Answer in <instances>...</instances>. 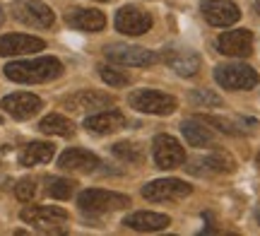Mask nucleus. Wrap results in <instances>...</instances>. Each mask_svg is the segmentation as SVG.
<instances>
[{
	"instance_id": "1",
	"label": "nucleus",
	"mask_w": 260,
	"mask_h": 236,
	"mask_svg": "<svg viewBox=\"0 0 260 236\" xmlns=\"http://www.w3.org/2000/svg\"><path fill=\"white\" fill-rule=\"evenodd\" d=\"M63 75V63L53 56L34 58V60H15L5 65V77L22 85H39Z\"/></svg>"
},
{
	"instance_id": "2",
	"label": "nucleus",
	"mask_w": 260,
	"mask_h": 236,
	"mask_svg": "<svg viewBox=\"0 0 260 236\" xmlns=\"http://www.w3.org/2000/svg\"><path fill=\"white\" fill-rule=\"evenodd\" d=\"M77 205L87 215H106V212H116L130 205V198L123 193H113V190H102V188H89L82 190Z\"/></svg>"
},
{
	"instance_id": "3",
	"label": "nucleus",
	"mask_w": 260,
	"mask_h": 236,
	"mask_svg": "<svg viewBox=\"0 0 260 236\" xmlns=\"http://www.w3.org/2000/svg\"><path fill=\"white\" fill-rule=\"evenodd\" d=\"M214 80L217 85L232 92H246L260 82V75L246 63H229V65H217L214 68Z\"/></svg>"
},
{
	"instance_id": "4",
	"label": "nucleus",
	"mask_w": 260,
	"mask_h": 236,
	"mask_svg": "<svg viewBox=\"0 0 260 236\" xmlns=\"http://www.w3.org/2000/svg\"><path fill=\"white\" fill-rule=\"evenodd\" d=\"M130 106L140 114L169 116L176 111L178 102L171 94H164V92H157V89H135L130 94Z\"/></svg>"
},
{
	"instance_id": "5",
	"label": "nucleus",
	"mask_w": 260,
	"mask_h": 236,
	"mask_svg": "<svg viewBox=\"0 0 260 236\" xmlns=\"http://www.w3.org/2000/svg\"><path fill=\"white\" fill-rule=\"evenodd\" d=\"M12 17L34 29H48L56 22L53 10L44 5L41 0H15L12 3Z\"/></svg>"
},
{
	"instance_id": "6",
	"label": "nucleus",
	"mask_w": 260,
	"mask_h": 236,
	"mask_svg": "<svg viewBox=\"0 0 260 236\" xmlns=\"http://www.w3.org/2000/svg\"><path fill=\"white\" fill-rule=\"evenodd\" d=\"M106 58L111 63L118 65H128V68H147L157 60V53L142 46H128V44H111V46L104 48Z\"/></svg>"
},
{
	"instance_id": "7",
	"label": "nucleus",
	"mask_w": 260,
	"mask_h": 236,
	"mask_svg": "<svg viewBox=\"0 0 260 236\" xmlns=\"http://www.w3.org/2000/svg\"><path fill=\"white\" fill-rule=\"evenodd\" d=\"M193 193V186L181 179H157L149 181L142 188V195L152 203H167V200H181Z\"/></svg>"
},
{
	"instance_id": "8",
	"label": "nucleus",
	"mask_w": 260,
	"mask_h": 236,
	"mask_svg": "<svg viewBox=\"0 0 260 236\" xmlns=\"http://www.w3.org/2000/svg\"><path fill=\"white\" fill-rule=\"evenodd\" d=\"M116 29L125 37H142L152 29V15L138 5H125L116 12Z\"/></svg>"
},
{
	"instance_id": "9",
	"label": "nucleus",
	"mask_w": 260,
	"mask_h": 236,
	"mask_svg": "<svg viewBox=\"0 0 260 236\" xmlns=\"http://www.w3.org/2000/svg\"><path fill=\"white\" fill-rule=\"evenodd\" d=\"M152 147H154V161L159 169H178L186 164V150L174 135H157Z\"/></svg>"
},
{
	"instance_id": "10",
	"label": "nucleus",
	"mask_w": 260,
	"mask_h": 236,
	"mask_svg": "<svg viewBox=\"0 0 260 236\" xmlns=\"http://www.w3.org/2000/svg\"><path fill=\"white\" fill-rule=\"evenodd\" d=\"M236 169V161L229 152L224 150H214L205 157H198V159L190 161L188 171L195 174V176H217V174H232Z\"/></svg>"
},
{
	"instance_id": "11",
	"label": "nucleus",
	"mask_w": 260,
	"mask_h": 236,
	"mask_svg": "<svg viewBox=\"0 0 260 236\" xmlns=\"http://www.w3.org/2000/svg\"><path fill=\"white\" fill-rule=\"evenodd\" d=\"M200 10L205 22L212 27H232L241 17V10L234 0H205Z\"/></svg>"
},
{
	"instance_id": "12",
	"label": "nucleus",
	"mask_w": 260,
	"mask_h": 236,
	"mask_svg": "<svg viewBox=\"0 0 260 236\" xmlns=\"http://www.w3.org/2000/svg\"><path fill=\"white\" fill-rule=\"evenodd\" d=\"M109 106H113V96L106 94V92H96V89H80V92L63 99V109L73 111V114L94 111V109H109Z\"/></svg>"
},
{
	"instance_id": "13",
	"label": "nucleus",
	"mask_w": 260,
	"mask_h": 236,
	"mask_svg": "<svg viewBox=\"0 0 260 236\" xmlns=\"http://www.w3.org/2000/svg\"><path fill=\"white\" fill-rule=\"evenodd\" d=\"M19 217H22V222L34 224L37 229H53L68 222V212L63 208H56V205H31V208L22 210Z\"/></svg>"
},
{
	"instance_id": "14",
	"label": "nucleus",
	"mask_w": 260,
	"mask_h": 236,
	"mask_svg": "<svg viewBox=\"0 0 260 236\" xmlns=\"http://www.w3.org/2000/svg\"><path fill=\"white\" fill-rule=\"evenodd\" d=\"M217 51L222 56L248 58L253 53V34L248 29H232L217 39Z\"/></svg>"
},
{
	"instance_id": "15",
	"label": "nucleus",
	"mask_w": 260,
	"mask_h": 236,
	"mask_svg": "<svg viewBox=\"0 0 260 236\" xmlns=\"http://www.w3.org/2000/svg\"><path fill=\"white\" fill-rule=\"evenodd\" d=\"M0 106L8 111L12 118H17V121H27L31 116L39 114V109H41V99L37 94H29V92H17V94H10L5 96Z\"/></svg>"
},
{
	"instance_id": "16",
	"label": "nucleus",
	"mask_w": 260,
	"mask_h": 236,
	"mask_svg": "<svg viewBox=\"0 0 260 236\" xmlns=\"http://www.w3.org/2000/svg\"><path fill=\"white\" fill-rule=\"evenodd\" d=\"M46 44L44 39L27 37V34H5L0 37V56H27V53H37L44 51Z\"/></svg>"
},
{
	"instance_id": "17",
	"label": "nucleus",
	"mask_w": 260,
	"mask_h": 236,
	"mask_svg": "<svg viewBox=\"0 0 260 236\" xmlns=\"http://www.w3.org/2000/svg\"><path fill=\"white\" fill-rule=\"evenodd\" d=\"M164 63L171 65L181 77H195L200 70V56L195 51H186V48H164Z\"/></svg>"
},
{
	"instance_id": "18",
	"label": "nucleus",
	"mask_w": 260,
	"mask_h": 236,
	"mask_svg": "<svg viewBox=\"0 0 260 236\" xmlns=\"http://www.w3.org/2000/svg\"><path fill=\"white\" fill-rule=\"evenodd\" d=\"M58 166L65 171H77V174H92L99 166V157L92 154L87 150H80V147H73V150H65L58 159Z\"/></svg>"
},
{
	"instance_id": "19",
	"label": "nucleus",
	"mask_w": 260,
	"mask_h": 236,
	"mask_svg": "<svg viewBox=\"0 0 260 236\" xmlns=\"http://www.w3.org/2000/svg\"><path fill=\"white\" fill-rule=\"evenodd\" d=\"M65 22L70 24L73 29H80V31H102L106 27V17H104V12L99 10H92V8H75L70 10L68 15H65Z\"/></svg>"
},
{
	"instance_id": "20",
	"label": "nucleus",
	"mask_w": 260,
	"mask_h": 236,
	"mask_svg": "<svg viewBox=\"0 0 260 236\" xmlns=\"http://www.w3.org/2000/svg\"><path fill=\"white\" fill-rule=\"evenodd\" d=\"M125 125V116L121 111H102V114H94L84 118V128L89 132L96 135H109V132L121 130Z\"/></svg>"
},
{
	"instance_id": "21",
	"label": "nucleus",
	"mask_w": 260,
	"mask_h": 236,
	"mask_svg": "<svg viewBox=\"0 0 260 236\" xmlns=\"http://www.w3.org/2000/svg\"><path fill=\"white\" fill-rule=\"evenodd\" d=\"M123 224L128 229H135V231H161L171 224V219L167 215H159V212H133L123 219Z\"/></svg>"
},
{
	"instance_id": "22",
	"label": "nucleus",
	"mask_w": 260,
	"mask_h": 236,
	"mask_svg": "<svg viewBox=\"0 0 260 236\" xmlns=\"http://www.w3.org/2000/svg\"><path fill=\"white\" fill-rule=\"evenodd\" d=\"M181 130L186 135V142L190 147H205L212 142V130L207 128V123H203L200 118H188L183 121Z\"/></svg>"
},
{
	"instance_id": "23",
	"label": "nucleus",
	"mask_w": 260,
	"mask_h": 236,
	"mask_svg": "<svg viewBox=\"0 0 260 236\" xmlns=\"http://www.w3.org/2000/svg\"><path fill=\"white\" fill-rule=\"evenodd\" d=\"M53 152L56 147L51 142H29L24 152H22V166H37V164H46V161L53 159Z\"/></svg>"
},
{
	"instance_id": "24",
	"label": "nucleus",
	"mask_w": 260,
	"mask_h": 236,
	"mask_svg": "<svg viewBox=\"0 0 260 236\" xmlns=\"http://www.w3.org/2000/svg\"><path fill=\"white\" fill-rule=\"evenodd\" d=\"M39 130L48 132V135H58V138H73L75 135V123L60 114H51L39 123Z\"/></svg>"
},
{
	"instance_id": "25",
	"label": "nucleus",
	"mask_w": 260,
	"mask_h": 236,
	"mask_svg": "<svg viewBox=\"0 0 260 236\" xmlns=\"http://www.w3.org/2000/svg\"><path fill=\"white\" fill-rule=\"evenodd\" d=\"M75 186H77L75 181H70V179H58V176H53V179H48L46 193L51 195V198H56V200H68L75 193Z\"/></svg>"
},
{
	"instance_id": "26",
	"label": "nucleus",
	"mask_w": 260,
	"mask_h": 236,
	"mask_svg": "<svg viewBox=\"0 0 260 236\" xmlns=\"http://www.w3.org/2000/svg\"><path fill=\"white\" fill-rule=\"evenodd\" d=\"M111 152L118 157V159L128 161V164H138L142 161V150H140L135 142H116L111 147Z\"/></svg>"
},
{
	"instance_id": "27",
	"label": "nucleus",
	"mask_w": 260,
	"mask_h": 236,
	"mask_svg": "<svg viewBox=\"0 0 260 236\" xmlns=\"http://www.w3.org/2000/svg\"><path fill=\"white\" fill-rule=\"evenodd\" d=\"M203 123H207V125H214L217 130L226 132V135H243V130L239 128V123L229 121V118H222V116H198Z\"/></svg>"
},
{
	"instance_id": "28",
	"label": "nucleus",
	"mask_w": 260,
	"mask_h": 236,
	"mask_svg": "<svg viewBox=\"0 0 260 236\" xmlns=\"http://www.w3.org/2000/svg\"><path fill=\"white\" fill-rule=\"evenodd\" d=\"M99 77L111 87H125L130 82V77L125 73H121V70H116L111 65H99Z\"/></svg>"
},
{
	"instance_id": "29",
	"label": "nucleus",
	"mask_w": 260,
	"mask_h": 236,
	"mask_svg": "<svg viewBox=\"0 0 260 236\" xmlns=\"http://www.w3.org/2000/svg\"><path fill=\"white\" fill-rule=\"evenodd\" d=\"M193 104L198 106H222V96L219 94H214V92H210V89H195L193 92Z\"/></svg>"
},
{
	"instance_id": "30",
	"label": "nucleus",
	"mask_w": 260,
	"mask_h": 236,
	"mask_svg": "<svg viewBox=\"0 0 260 236\" xmlns=\"http://www.w3.org/2000/svg\"><path fill=\"white\" fill-rule=\"evenodd\" d=\"M15 195H17V200H22V203H29V200L37 195V181L34 179L17 181V186H15Z\"/></svg>"
},
{
	"instance_id": "31",
	"label": "nucleus",
	"mask_w": 260,
	"mask_h": 236,
	"mask_svg": "<svg viewBox=\"0 0 260 236\" xmlns=\"http://www.w3.org/2000/svg\"><path fill=\"white\" fill-rule=\"evenodd\" d=\"M3 19H5V12H3V8H0V24H3Z\"/></svg>"
},
{
	"instance_id": "32",
	"label": "nucleus",
	"mask_w": 260,
	"mask_h": 236,
	"mask_svg": "<svg viewBox=\"0 0 260 236\" xmlns=\"http://www.w3.org/2000/svg\"><path fill=\"white\" fill-rule=\"evenodd\" d=\"M255 219H258V224H260V208L255 210Z\"/></svg>"
},
{
	"instance_id": "33",
	"label": "nucleus",
	"mask_w": 260,
	"mask_h": 236,
	"mask_svg": "<svg viewBox=\"0 0 260 236\" xmlns=\"http://www.w3.org/2000/svg\"><path fill=\"white\" fill-rule=\"evenodd\" d=\"M96 3H109V0H96Z\"/></svg>"
},
{
	"instance_id": "34",
	"label": "nucleus",
	"mask_w": 260,
	"mask_h": 236,
	"mask_svg": "<svg viewBox=\"0 0 260 236\" xmlns=\"http://www.w3.org/2000/svg\"><path fill=\"white\" fill-rule=\"evenodd\" d=\"M255 161H258V166H260V154H258V159H255Z\"/></svg>"
},
{
	"instance_id": "35",
	"label": "nucleus",
	"mask_w": 260,
	"mask_h": 236,
	"mask_svg": "<svg viewBox=\"0 0 260 236\" xmlns=\"http://www.w3.org/2000/svg\"><path fill=\"white\" fill-rule=\"evenodd\" d=\"M255 5H258V10H260V0H258V3H255Z\"/></svg>"
},
{
	"instance_id": "36",
	"label": "nucleus",
	"mask_w": 260,
	"mask_h": 236,
	"mask_svg": "<svg viewBox=\"0 0 260 236\" xmlns=\"http://www.w3.org/2000/svg\"><path fill=\"white\" fill-rule=\"evenodd\" d=\"M0 121H3V118H0Z\"/></svg>"
}]
</instances>
